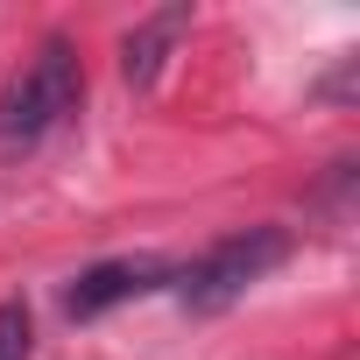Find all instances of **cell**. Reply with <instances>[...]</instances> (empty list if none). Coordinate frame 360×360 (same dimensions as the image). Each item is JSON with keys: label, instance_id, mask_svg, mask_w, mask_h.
Segmentation results:
<instances>
[{"label": "cell", "instance_id": "obj_1", "mask_svg": "<svg viewBox=\"0 0 360 360\" xmlns=\"http://www.w3.org/2000/svg\"><path fill=\"white\" fill-rule=\"evenodd\" d=\"M78 92H85V71H78V50L64 43V36H50L29 64H22V78L0 92V141L8 148H29V141H43L71 106H78Z\"/></svg>", "mask_w": 360, "mask_h": 360}, {"label": "cell", "instance_id": "obj_2", "mask_svg": "<svg viewBox=\"0 0 360 360\" xmlns=\"http://www.w3.org/2000/svg\"><path fill=\"white\" fill-rule=\"evenodd\" d=\"M283 262H290V233L283 226H248V233H226L219 248H205L176 276V297H184V311H226Z\"/></svg>", "mask_w": 360, "mask_h": 360}, {"label": "cell", "instance_id": "obj_3", "mask_svg": "<svg viewBox=\"0 0 360 360\" xmlns=\"http://www.w3.org/2000/svg\"><path fill=\"white\" fill-rule=\"evenodd\" d=\"M184 29H191V8H184V0H176V8H155L148 22H134L127 43H120V78H127L134 92H148V85L162 78L169 50L184 43Z\"/></svg>", "mask_w": 360, "mask_h": 360}, {"label": "cell", "instance_id": "obj_4", "mask_svg": "<svg viewBox=\"0 0 360 360\" xmlns=\"http://www.w3.org/2000/svg\"><path fill=\"white\" fill-rule=\"evenodd\" d=\"M155 283H162L155 262H99V269H85V276L64 290V311H71V318H99V311H113V304H127V297H141V290H155Z\"/></svg>", "mask_w": 360, "mask_h": 360}, {"label": "cell", "instance_id": "obj_5", "mask_svg": "<svg viewBox=\"0 0 360 360\" xmlns=\"http://www.w3.org/2000/svg\"><path fill=\"white\" fill-rule=\"evenodd\" d=\"M36 353V325H29V304L8 297L0 304V360H29Z\"/></svg>", "mask_w": 360, "mask_h": 360}]
</instances>
